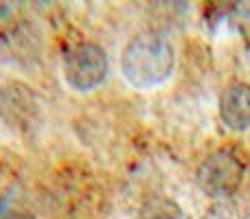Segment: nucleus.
Returning a JSON list of instances; mask_svg holds the SVG:
<instances>
[{"mask_svg":"<svg viewBox=\"0 0 250 219\" xmlns=\"http://www.w3.org/2000/svg\"><path fill=\"white\" fill-rule=\"evenodd\" d=\"M176 66V51L165 33L145 31L125 44L121 73L134 88H156L165 83Z\"/></svg>","mask_w":250,"mask_h":219,"instance_id":"f257e3e1","label":"nucleus"},{"mask_svg":"<svg viewBox=\"0 0 250 219\" xmlns=\"http://www.w3.org/2000/svg\"><path fill=\"white\" fill-rule=\"evenodd\" d=\"M244 173H246V160L239 156V151L233 147H222L202 160L195 180L208 198L224 199L237 193Z\"/></svg>","mask_w":250,"mask_h":219,"instance_id":"f03ea898","label":"nucleus"},{"mask_svg":"<svg viewBox=\"0 0 250 219\" xmlns=\"http://www.w3.org/2000/svg\"><path fill=\"white\" fill-rule=\"evenodd\" d=\"M108 53L95 42H79L64 53V79L77 92L99 88L108 77Z\"/></svg>","mask_w":250,"mask_h":219,"instance_id":"7ed1b4c3","label":"nucleus"},{"mask_svg":"<svg viewBox=\"0 0 250 219\" xmlns=\"http://www.w3.org/2000/svg\"><path fill=\"white\" fill-rule=\"evenodd\" d=\"M0 119L18 132H31L40 120V103L31 88L22 83H4L0 88Z\"/></svg>","mask_w":250,"mask_h":219,"instance_id":"20e7f679","label":"nucleus"},{"mask_svg":"<svg viewBox=\"0 0 250 219\" xmlns=\"http://www.w3.org/2000/svg\"><path fill=\"white\" fill-rule=\"evenodd\" d=\"M220 119L233 132H244L250 127V86L235 81L220 95Z\"/></svg>","mask_w":250,"mask_h":219,"instance_id":"39448f33","label":"nucleus"},{"mask_svg":"<svg viewBox=\"0 0 250 219\" xmlns=\"http://www.w3.org/2000/svg\"><path fill=\"white\" fill-rule=\"evenodd\" d=\"M136 219H185V213L176 199L167 195H151L138 208Z\"/></svg>","mask_w":250,"mask_h":219,"instance_id":"423d86ee","label":"nucleus"},{"mask_svg":"<svg viewBox=\"0 0 250 219\" xmlns=\"http://www.w3.org/2000/svg\"><path fill=\"white\" fill-rule=\"evenodd\" d=\"M246 215H248L246 202L233 195V198L215 199V204L208 208L202 219H246Z\"/></svg>","mask_w":250,"mask_h":219,"instance_id":"0eeeda50","label":"nucleus"},{"mask_svg":"<svg viewBox=\"0 0 250 219\" xmlns=\"http://www.w3.org/2000/svg\"><path fill=\"white\" fill-rule=\"evenodd\" d=\"M4 182H7V180H4L2 171H0V193H2V191H4Z\"/></svg>","mask_w":250,"mask_h":219,"instance_id":"6e6552de","label":"nucleus"}]
</instances>
